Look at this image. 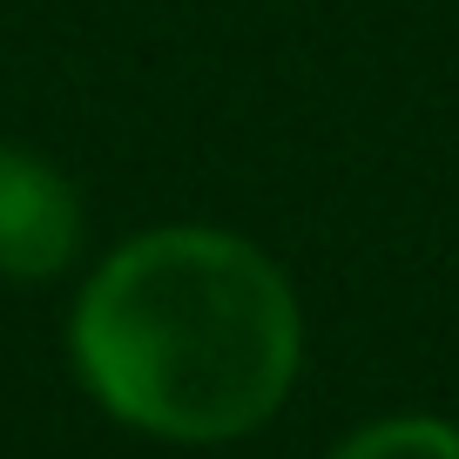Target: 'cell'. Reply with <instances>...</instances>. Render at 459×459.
<instances>
[{
	"label": "cell",
	"mask_w": 459,
	"mask_h": 459,
	"mask_svg": "<svg viewBox=\"0 0 459 459\" xmlns=\"http://www.w3.org/2000/svg\"><path fill=\"white\" fill-rule=\"evenodd\" d=\"M331 459H459V432L446 419H378L351 432Z\"/></svg>",
	"instance_id": "3"
},
{
	"label": "cell",
	"mask_w": 459,
	"mask_h": 459,
	"mask_svg": "<svg viewBox=\"0 0 459 459\" xmlns=\"http://www.w3.org/2000/svg\"><path fill=\"white\" fill-rule=\"evenodd\" d=\"M82 250V203L55 162L0 143V277H55Z\"/></svg>",
	"instance_id": "2"
},
{
	"label": "cell",
	"mask_w": 459,
	"mask_h": 459,
	"mask_svg": "<svg viewBox=\"0 0 459 459\" xmlns=\"http://www.w3.org/2000/svg\"><path fill=\"white\" fill-rule=\"evenodd\" d=\"M68 344L122 426L210 446L284 405L304 331L290 284L244 237L149 230L88 277Z\"/></svg>",
	"instance_id": "1"
}]
</instances>
